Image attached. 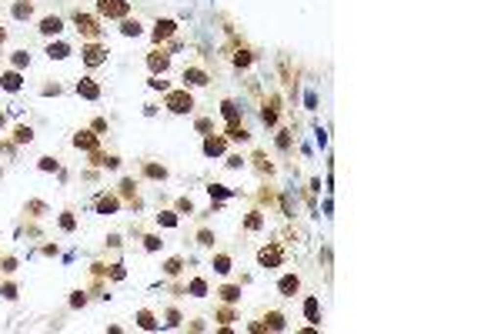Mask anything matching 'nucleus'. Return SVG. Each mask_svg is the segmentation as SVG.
<instances>
[{
  "label": "nucleus",
  "instance_id": "nucleus-1",
  "mask_svg": "<svg viewBox=\"0 0 501 334\" xmlns=\"http://www.w3.org/2000/svg\"><path fill=\"white\" fill-rule=\"evenodd\" d=\"M97 10H100V17H127L130 3L127 0H97Z\"/></svg>",
  "mask_w": 501,
  "mask_h": 334
},
{
  "label": "nucleus",
  "instance_id": "nucleus-2",
  "mask_svg": "<svg viewBox=\"0 0 501 334\" xmlns=\"http://www.w3.org/2000/svg\"><path fill=\"white\" fill-rule=\"evenodd\" d=\"M167 107H170L174 114H187L191 107H194V100H191L187 91H174V94H167Z\"/></svg>",
  "mask_w": 501,
  "mask_h": 334
},
{
  "label": "nucleus",
  "instance_id": "nucleus-3",
  "mask_svg": "<svg viewBox=\"0 0 501 334\" xmlns=\"http://www.w3.org/2000/svg\"><path fill=\"white\" fill-rule=\"evenodd\" d=\"M74 24H77V30H80V34H84V37H97V34H100V27H97V20H94V17H87V14H80V10H77V14H74Z\"/></svg>",
  "mask_w": 501,
  "mask_h": 334
},
{
  "label": "nucleus",
  "instance_id": "nucleus-4",
  "mask_svg": "<svg viewBox=\"0 0 501 334\" xmlns=\"http://www.w3.org/2000/svg\"><path fill=\"white\" fill-rule=\"evenodd\" d=\"M104 60H107V50H104L100 44H91V47H84V64L97 67V64H104Z\"/></svg>",
  "mask_w": 501,
  "mask_h": 334
},
{
  "label": "nucleus",
  "instance_id": "nucleus-5",
  "mask_svg": "<svg viewBox=\"0 0 501 334\" xmlns=\"http://www.w3.org/2000/svg\"><path fill=\"white\" fill-rule=\"evenodd\" d=\"M258 261L264 264V267H278L281 261H284V251H281V247H264V251L258 254Z\"/></svg>",
  "mask_w": 501,
  "mask_h": 334
},
{
  "label": "nucleus",
  "instance_id": "nucleus-6",
  "mask_svg": "<svg viewBox=\"0 0 501 334\" xmlns=\"http://www.w3.org/2000/svg\"><path fill=\"white\" fill-rule=\"evenodd\" d=\"M147 64H150V71H154V74H157V71H167L170 54H164V50H150V54H147Z\"/></svg>",
  "mask_w": 501,
  "mask_h": 334
},
{
  "label": "nucleus",
  "instance_id": "nucleus-7",
  "mask_svg": "<svg viewBox=\"0 0 501 334\" xmlns=\"http://www.w3.org/2000/svg\"><path fill=\"white\" fill-rule=\"evenodd\" d=\"M174 30H177V24H174V20H157V27H154V40H167Z\"/></svg>",
  "mask_w": 501,
  "mask_h": 334
},
{
  "label": "nucleus",
  "instance_id": "nucleus-8",
  "mask_svg": "<svg viewBox=\"0 0 501 334\" xmlns=\"http://www.w3.org/2000/svg\"><path fill=\"white\" fill-rule=\"evenodd\" d=\"M77 94L87 97V100H97V97H100V87H97L94 80H80V84H77Z\"/></svg>",
  "mask_w": 501,
  "mask_h": 334
},
{
  "label": "nucleus",
  "instance_id": "nucleus-9",
  "mask_svg": "<svg viewBox=\"0 0 501 334\" xmlns=\"http://www.w3.org/2000/svg\"><path fill=\"white\" fill-rule=\"evenodd\" d=\"M184 80H187V84H197V87H204V84H207V74L201 71V67H187V71H184Z\"/></svg>",
  "mask_w": 501,
  "mask_h": 334
},
{
  "label": "nucleus",
  "instance_id": "nucleus-10",
  "mask_svg": "<svg viewBox=\"0 0 501 334\" xmlns=\"http://www.w3.org/2000/svg\"><path fill=\"white\" fill-rule=\"evenodd\" d=\"M224 147H227L224 137H207L204 141V154H211V157H214V154H224Z\"/></svg>",
  "mask_w": 501,
  "mask_h": 334
},
{
  "label": "nucleus",
  "instance_id": "nucleus-11",
  "mask_svg": "<svg viewBox=\"0 0 501 334\" xmlns=\"http://www.w3.org/2000/svg\"><path fill=\"white\" fill-rule=\"evenodd\" d=\"M74 144H77V147H84V150H94V147H97V137H94L91 130H80V134L74 137Z\"/></svg>",
  "mask_w": 501,
  "mask_h": 334
},
{
  "label": "nucleus",
  "instance_id": "nucleus-12",
  "mask_svg": "<svg viewBox=\"0 0 501 334\" xmlns=\"http://www.w3.org/2000/svg\"><path fill=\"white\" fill-rule=\"evenodd\" d=\"M0 84H3V91H20V74H17V71H10V74L0 77Z\"/></svg>",
  "mask_w": 501,
  "mask_h": 334
},
{
  "label": "nucleus",
  "instance_id": "nucleus-13",
  "mask_svg": "<svg viewBox=\"0 0 501 334\" xmlns=\"http://www.w3.org/2000/svg\"><path fill=\"white\" fill-rule=\"evenodd\" d=\"M60 27H64V24H60V17H47L44 24H40V30H44L47 37H50V34H60Z\"/></svg>",
  "mask_w": 501,
  "mask_h": 334
},
{
  "label": "nucleus",
  "instance_id": "nucleus-14",
  "mask_svg": "<svg viewBox=\"0 0 501 334\" xmlns=\"http://www.w3.org/2000/svg\"><path fill=\"white\" fill-rule=\"evenodd\" d=\"M97 211H100V214H114V211H117V197H100V201H97Z\"/></svg>",
  "mask_w": 501,
  "mask_h": 334
},
{
  "label": "nucleus",
  "instance_id": "nucleus-15",
  "mask_svg": "<svg viewBox=\"0 0 501 334\" xmlns=\"http://www.w3.org/2000/svg\"><path fill=\"white\" fill-rule=\"evenodd\" d=\"M120 34H124V37H137V34H141V24H137V20H124V24H120Z\"/></svg>",
  "mask_w": 501,
  "mask_h": 334
},
{
  "label": "nucleus",
  "instance_id": "nucleus-16",
  "mask_svg": "<svg viewBox=\"0 0 501 334\" xmlns=\"http://www.w3.org/2000/svg\"><path fill=\"white\" fill-rule=\"evenodd\" d=\"M294 291H297V278H294V274L281 278V294H294Z\"/></svg>",
  "mask_w": 501,
  "mask_h": 334
},
{
  "label": "nucleus",
  "instance_id": "nucleus-17",
  "mask_svg": "<svg viewBox=\"0 0 501 334\" xmlns=\"http://www.w3.org/2000/svg\"><path fill=\"white\" fill-rule=\"evenodd\" d=\"M217 294H221L224 301H227V304H234V301H238V297H241V291H238V287H231V284H227V287H221V291H217Z\"/></svg>",
  "mask_w": 501,
  "mask_h": 334
},
{
  "label": "nucleus",
  "instance_id": "nucleus-18",
  "mask_svg": "<svg viewBox=\"0 0 501 334\" xmlns=\"http://www.w3.org/2000/svg\"><path fill=\"white\" fill-rule=\"evenodd\" d=\"M224 117H227L231 124H238V117H241V111H238V104H231V100H227V104H224Z\"/></svg>",
  "mask_w": 501,
  "mask_h": 334
},
{
  "label": "nucleus",
  "instance_id": "nucleus-19",
  "mask_svg": "<svg viewBox=\"0 0 501 334\" xmlns=\"http://www.w3.org/2000/svg\"><path fill=\"white\" fill-rule=\"evenodd\" d=\"M14 17H20V20L30 17V3H27V0H17V3H14Z\"/></svg>",
  "mask_w": 501,
  "mask_h": 334
},
{
  "label": "nucleus",
  "instance_id": "nucleus-20",
  "mask_svg": "<svg viewBox=\"0 0 501 334\" xmlns=\"http://www.w3.org/2000/svg\"><path fill=\"white\" fill-rule=\"evenodd\" d=\"M47 54L60 60V57H67V54H71V47H67V44H50V50H47Z\"/></svg>",
  "mask_w": 501,
  "mask_h": 334
},
{
  "label": "nucleus",
  "instance_id": "nucleus-21",
  "mask_svg": "<svg viewBox=\"0 0 501 334\" xmlns=\"http://www.w3.org/2000/svg\"><path fill=\"white\" fill-rule=\"evenodd\" d=\"M304 314H308V321H317V301H314V297L304 301Z\"/></svg>",
  "mask_w": 501,
  "mask_h": 334
},
{
  "label": "nucleus",
  "instance_id": "nucleus-22",
  "mask_svg": "<svg viewBox=\"0 0 501 334\" xmlns=\"http://www.w3.org/2000/svg\"><path fill=\"white\" fill-rule=\"evenodd\" d=\"M137 321H141V328H144V331H154V328H157V321H154L147 311H141V314H137Z\"/></svg>",
  "mask_w": 501,
  "mask_h": 334
},
{
  "label": "nucleus",
  "instance_id": "nucleus-23",
  "mask_svg": "<svg viewBox=\"0 0 501 334\" xmlns=\"http://www.w3.org/2000/svg\"><path fill=\"white\" fill-rule=\"evenodd\" d=\"M214 267H217L221 274H227V271H231V258H227V254H217V258H214Z\"/></svg>",
  "mask_w": 501,
  "mask_h": 334
},
{
  "label": "nucleus",
  "instance_id": "nucleus-24",
  "mask_svg": "<svg viewBox=\"0 0 501 334\" xmlns=\"http://www.w3.org/2000/svg\"><path fill=\"white\" fill-rule=\"evenodd\" d=\"M204 291H207V284H204L201 278H194V281H191V294H194V297H204Z\"/></svg>",
  "mask_w": 501,
  "mask_h": 334
},
{
  "label": "nucleus",
  "instance_id": "nucleus-25",
  "mask_svg": "<svg viewBox=\"0 0 501 334\" xmlns=\"http://www.w3.org/2000/svg\"><path fill=\"white\" fill-rule=\"evenodd\" d=\"M227 137H231V141H247V130H244V127H238V124H231V130H227Z\"/></svg>",
  "mask_w": 501,
  "mask_h": 334
},
{
  "label": "nucleus",
  "instance_id": "nucleus-26",
  "mask_svg": "<svg viewBox=\"0 0 501 334\" xmlns=\"http://www.w3.org/2000/svg\"><path fill=\"white\" fill-rule=\"evenodd\" d=\"M267 328H271V331H281V328H284V317H281L278 311H274V314H267Z\"/></svg>",
  "mask_w": 501,
  "mask_h": 334
},
{
  "label": "nucleus",
  "instance_id": "nucleus-27",
  "mask_svg": "<svg viewBox=\"0 0 501 334\" xmlns=\"http://www.w3.org/2000/svg\"><path fill=\"white\" fill-rule=\"evenodd\" d=\"M30 137H34V134H30V127H17V134H14V141H17V144H27Z\"/></svg>",
  "mask_w": 501,
  "mask_h": 334
},
{
  "label": "nucleus",
  "instance_id": "nucleus-28",
  "mask_svg": "<svg viewBox=\"0 0 501 334\" xmlns=\"http://www.w3.org/2000/svg\"><path fill=\"white\" fill-rule=\"evenodd\" d=\"M144 170H147V177H161V181L167 177V170H164V167H157V164H147Z\"/></svg>",
  "mask_w": 501,
  "mask_h": 334
},
{
  "label": "nucleus",
  "instance_id": "nucleus-29",
  "mask_svg": "<svg viewBox=\"0 0 501 334\" xmlns=\"http://www.w3.org/2000/svg\"><path fill=\"white\" fill-rule=\"evenodd\" d=\"M234 64H238V67H247V64H251V54H247V50H241V54L234 57Z\"/></svg>",
  "mask_w": 501,
  "mask_h": 334
},
{
  "label": "nucleus",
  "instance_id": "nucleus-30",
  "mask_svg": "<svg viewBox=\"0 0 501 334\" xmlns=\"http://www.w3.org/2000/svg\"><path fill=\"white\" fill-rule=\"evenodd\" d=\"M74 217H71V214H64V217H60V227H64V231H74Z\"/></svg>",
  "mask_w": 501,
  "mask_h": 334
},
{
  "label": "nucleus",
  "instance_id": "nucleus-31",
  "mask_svg": "<svg viewBox=\"0 0 501 334\" xmlns=\"http://www.w3.org/2000/svg\"><path fill=\"white\" fill-rule=\"evenodd\" d=\"M177 271H181V261H177V258L167 261V274H177Z\"/></svg>",
  "mask_w": 501,
  "mask_h": 334
},
{
  "label": "nucleus",
  "instance_id": "nucleus-32",
  "mask_svg": "<svg viewBox=\"0 0 501 334\" xmlns=\"http://www.w3.org/2000/svg\"><path fill=\"white\" fill-rule=\"evenodd\" d=\"M14 67H27V54H14Z\"/></svg>",
  "mask_w": 501,
  "mask_h": 334
},
{
  "label": "nucleus",
  "instance_id": "nucleus-33",
  "mask_svg": "<svg viewBox=\"0 0 501 334\" xmlns=\"http://www.w3.org/2000/svg\"><path fill=\"white\" fill-rule=\"evenodd\" d=\"M40 167H44V170H57V161H50V157H44V161H40Z\"/></svg>",
  "mask_w": 501,
  "mask_h": 334
},
{
  "label": "nucleus",
  "instance_id": "nucleus-34",
  "mask_svg": "<svg viewBox=\"0 0 501 334\" xmlns=\"http://www.w3.org/2000/svg\"><path fill=\"white\" fill-rule=\"evenodd\" d=\"M144 241H147V251H157L161 247V238H144Z\"/></svg>",
  "mask_w": 501,
  "mask_h": 334
},
{
  "label": "nucleus",
  "instance_id": "nucleus-35",
  "mask_svg": "<svg viewBox=\"0 0 501 334\" xmlns=\"http://www.w3.org/2000/svg\"><path fill=\"white\" fill-rule=\"evenodd\" d=\"M161 221H164L167 227H174V224H177V217H174V214H161Z\"/></svg>",
  "mask_w": 501,
  "mask_h": 334
},
{
  "label": "nucleus",
  "instance_id": "nucleus-36",
  "mask_svg": "<svg viewBox=\"0 0 501 334\" xmlns=\"http://www.w3.org/2000/svg\"><path fill=\"white\" fill-rule=\"evenodd\" d=\"M247 227H251V231H254V227H261V217H258V214H251V217H247Z\"/></svg>",
  "mask_w": 501,
  "mask_h": 334
},
{
  "label": "nucleus",
  "instance_id": "nucleus-37",
  "mask_svg": "<svg viewBox=\"0 0 501 334\" xmlns=\"http://www.w3.org/2000/svg\"><path fill=\"white\" fill-rule=\"evenodd\" d=\"M0 40H3V27H0Z\"/></svg>",
  "mask_w": 501,
  "mask_h": 334
},
{
  "label": "nucleus",
  "instance_id": "nucleus-38",
  "mask_svg": "<svg viewBox=\"0 0 501 334\" xmlns=\"http://www.w3.org/2000/svg\"><path fill=\"white\" fill-rule=\"evenodd\" d=\"M0 124H3V117H0Z\"/></svg>",
  "mask_w": 501,
  "mask_h": 334
}]
</instances>
